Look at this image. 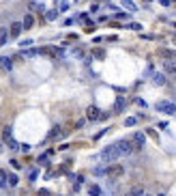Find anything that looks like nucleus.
I'll list each match as a JSON object with an SVG mask.
<instances>
[{"mask_svg": "<svg viewBox=\"0 0 176 196\" xmlns=\"http://www.w3.org/2000/svg\"><path fill=\"white\" fill-rule=\"evenodd\" d=\"M129 153H133V140L125 138V140H118V142L105 147L99 153V157H101V162H116V160H120V157H125Z\"/></svg>", "mask_w": 176, "mask_h": 196, "instance_id": "1", "label": "nucleus"}, {"mask_svg": "<svg viewBox=\"0 0 176 196\" xmlns=\"http://www.w3.org/2000/svg\"><path fill=\"white\" fill-rule=\"evenodd\" d=\"M107 179L110 181H118V179H123V175H125V166L123 164H112V166H107Z\"/></svg>", "mask_w": 176, "mask_h": 196, "instance_id": "2", "label": "nucleus"}, {"mask_svg": "<svg viewBox=\"0 0 176 196\" xmlns=\"http://www.w3.org/2000/svg\"><path fill=\"white\" fill-rule=\"evenodd\" d=\"M163 71L168 76H176V58H168L163 63Z\"/></svg>", "mask_w": 176, "mask_h": 196, "instance_id": "3", "label": "nucleus"}, {"mask_svg": "<svg viewBox=\"0 0 176 196\" xmlns=\"http://www.w3.org/2000/svg\"><path fill=\"white\" fill-rule=\"evenodd\" d=\"M157 110L165 112V114H174V112H176L174 104H170V101H159V104H157Z\"/></svg>", "mask_w": 176, "mask_h": 196, "instance_id": "4", "label": "nucleus"}, {"mask_svg": "<svg viewBox=\"0 0 176 196\" xmlns=\"http://www.w3.org/2000/svg\"><path fill=\"white\" fill-rule=\"evenodd\" d=\"M133 151H142V149H144V134H140V132H137V134H133Z\"/></svg>", "mask_w": 176, "mask_h": 196, "instance_id": "5", "label": "nucleus"}, {"mask_svg": "<svg viewBox=\"0 0 176 196\" xmlns=\"http://www.w3.org/2000/svg\"><path fill=\"white\" fill-rule=\"evenodd\" d=\"M101 116H103V114L99 112L97 106H90V108L86 110V119H88V121H97V119H101Z\"/></svg>", "mask_w": 176, "mask_h": 196, "instance_id": "6", "label": "nucleus"}, {"mask_svg": "<svg viewBox=\"0 0 176 196\" xmlns=\"http://www.w3.org/2000/svg\"><path fill=\"white\" fill-rule=\"evenodd\" d=\"M22 28H24V24H22V22H13V24H11V28H9V35H11L13 39H17V37H20V32H22Z\"/></svg>", "mask_w": 176, "mask_h": 196, "instance_id": "7", "label": "nucleus"}, {"mask_svg": "<svg viewBox=\"0 0 176 196\" xmlns=\"http://www.w3.org/2000/svg\"><path fill=\"white\" fill-rule=\"evenodd\" d=\"M62 134H64V132H62V127H58V125H56V127H54L52 132L47 134V140H56V138H60Z\"/></svg>", "mask_w": 176, "mask_h": 196, "instance_id": "8", "label": "nucleus"}, {"mask_svg": "<svg viewBox=\"0 0 176 196\" xmlns=\"http://www.w3.org/2000/svg\"><path fill=\"white\" fill-rule=\"evenodd\" d=\"M127 196H146V194H144V188H142V185H135V188H131V190L127 192Z\"/></svg>", "mask_w": 176, "mask_h": 196, "instance_id": "9", "label": "nucleus"}, {"mask_svg": "<svg viewBox=\"0 0 176 196\" xmlns=\"http://www.w3.org/2000/svg\"><path fill=\"white\" fill-rule=\"evenodd\" d=\"M22 24H24V28H32V26H34V17L28 13V15L24 17V22H22Z\"/></svg>", "mask_w": 176, "mask_h": 196, "instance_id": "10", "label": "nucleus"}, {"mask_svg": "<svg viewBox=\"0 0 176 196\" xmlns=\"http://www.w3.org/2000/svg\"><path fill=\"white\" fill-rule=\"evenodd\" d=\"M9 37H11V35H9V30H7V28H0V45H4V43H7V39H9Z\"/></svg>", "mask_w": 176, "mask_h": 196, "instance_id": "11", "label": "nucleus"}, {"mask_svg": "<svg viewBox=\"0 0 176 196\" xmlns=\"http://www.w3.org/2000/svg\"><path fill=\"white\" fill-rule=\"evenodd\" d=\"M0 65H2L4 69H11L13 67V60L9 58V56H2V58H0Z\"/></svg>", "mask_w": 176, "mask_h": 196, "instance_id": "12", "label": "nucleus"}, {"mask_svg": "<svg viewBox=\"0 0 176 196\" xmlns=\"http://www.w3.org/2000/svg\"><path fill=\"white\" fill-rule=\"evenodd\" d=\"M88 194H90V196H99V194H101V188H99V185H90V188H88Z\"/></svg>", "mask_w": 176, "mask_h": 196, "instance_id": "13", "label": "nucleus"}, {"mask_svg": "<svg viewBox=\"0 0 176 196\" xmlns=\"http://www.w3.org/2000/svg\"><path fill=\"white\" fill-rule=\"evenodd\" d=\"M7 179H9V185H17V175H7Z\"/></svg>", "mask_w": 176, "mask_h": 196, "instance_id": "14", "label": "nucleus"}, {"mask_svg": "<svg viewBox=\"0 0 176 196\" xmlns=\"http://www.w3.org/2000/svg\"><path fill=\"white\" fill-rule=\"evenodd\" d=\"M7 144H9V149H11V151H15V149H17V142H15L13 138H9V140H7Z\"/></svg>", "mask_w": 176, "mask_h": 196, "instance_id": "15", "label": "nucleus"}, {"mask_svg": "<svg viewBox=\"0 0 176 196\" xmlns=\"http://www.w3.org/2000/svg\"><path fill=\"white\" fill-rule=\"evenodd\" d=\"M123 108H125V99H118V101H116V112H120Z\"/></svg>", "mask_w": 176, "mask_h": 196, "instance_id": "16", "label": "nucleus"}, {"mask_svg": "<svg viewBox=\"0 0 176 196\" xmlns=\"http://www.w3.org/2000/svg\"><path fill=\"white\" fill-rule=\"evenodd\" d=\"M84 123H86V119H77L75 121V129H82V127H84Z\"/></svg>", "mask_w": 176, "mask_h": 196, "instance_id": "17", "label": "nucleus"}, {"mask_svg": "<svg viewBox=\"0 0 176 196\" xmlns=\"http://www.w3.org/2000/svg\"><path fill=\"white\" fill-rule=\"evenodd\" d=\"M123 7H127V9H131V11H135V7H133V2H129V0H125V2H123Z\"/></svg>", "mask_w": 176, "mask_h": 196, "instance_id": "18", "label": "nucleus"}, {"mask_svg": "<svg viewBox=\"0 0 176 196\" xmlns=\"http://www.w3.org/2000/svg\"><path fill=\"white\" fill-rule=\"evenodd\" d=\"M39 164H41V166H47V157L41 155V157H39Z\"/></svg>", "mask_w": 176, "mask_h": 196, "instance_id": "19", "label": "nucleus"}, {"mask_svg": "<svg viewBox=\"0 0 176 196\" xmlns=\"http://www.w3.org/2000/svg\"><path fill=\"white\" fill-rule=\"evenodd\" d=\"M125 125H127V127H131V125H135V119H133V116H131V119H127V123H125Z\"/></svg>", "mask_w": 176, "mask_h": 196, "instance_id": "20", "label": "nucleus"}, {"mask_svg": "<svg viewBox=\"0 0 176 196\" xmlns=\"http://www.w3.org/2000/svg\"><path fill=\"white\" fill-rule=\"evenodd\" d=\"M37 196H50V192H47V190H41V192L37 194Z\"/></svg>", "mask_w": 176, "mask_h": 196, "instance_id": "21", "label": "nucleus"}, {"mask_svg": "<svg viewBox=\"0 0 176 196\" xmlns=\"http://www.w3.org/2000/svg\"><path fill=\"white\" fill-rule=\"evenodd\" d=\"M4 151V144H2V138H0V153Z\"/></svg>", "mask_w": 176, "mask_h": 196, "instance_id": "22", "label": "nucleus"}, {"mask_svg": "<svg viewBox=\"0 0 176 196\" xmlns=\"http://www.w3.org/2000/svg\"><path fill=\"white\" fill-rule=\"evenodd\" d=\"M0 177H4V172H0Z\"/></svg>", "mask_w": 176, "mask_h": 196, "instance_id": "23", "label": "nucleus"}, {"mask_svg": "<svg viewBox=\"0 0 176 196\" xmlns=\"http://www.w3.org/2000/svg\"><path fill=\"white\" fill-rule=\"evenodd\" d=\"M157 196H165V194H157Z\"/></svg>", "mask_w": 176, "mask_h": 196, "instance_id": "24", "label": "nucleus"}, {"mask_svg": "<svg viewBox=\"0 0 176 196\" xmlns=\"http://www.w3.org/2000/svg\"><path fill=\"white\" fill-rule=\"evenodd\" d=\"M174 28H176V24H174Z\"/></svg>", "mask_w": 176, "mask_h": 196, "instance_id": "25", "label": "nucleus"}]
</instances>
